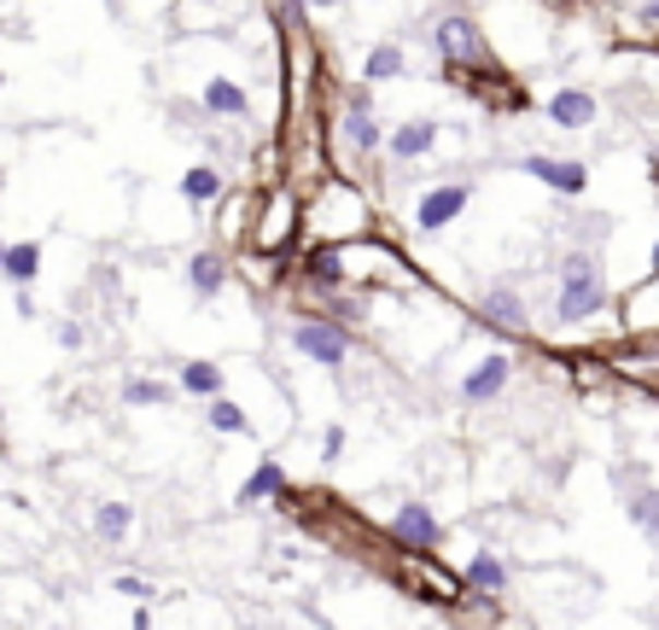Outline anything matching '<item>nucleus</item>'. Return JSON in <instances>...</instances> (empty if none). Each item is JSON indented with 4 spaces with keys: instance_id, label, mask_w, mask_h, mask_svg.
Masks as SVG:
<instances>
[{
    "instance_id": "20",
    "label": "nucleus",
    "mask_w": 659,
    "mask_h": 630,
    "mask_svg": "<svg viewBox=\"0 0 659 630\" xmlns=\"http://www.w3.org/2000/svg\"><path fill=\"white\" fill-rule=\"evenodd\" d=\"M176 385L188 391V397L211 403V397H223V391H228V368L216 362V356H188V362H176Z\"/></svg>"
},
{
    "instance_id": "37",
    "label": "nucleus",
    "mask_w": 659,
    "mask_h": 630,
    "mask_svg": "<svg viewBox=\"0 0 659 630\" xmlns=\"http://www.w3.org/2000/svg\"><path fill=\"white\" fill-rule=\"evenodd\" d=\"M642 24H659V0H642V12H636Z\"/></svg>"
},
{
    "instance_id": "3",
    "label": "nucleus",
    "mask_w": 659,
    "mask_h": 630,
    "mask_svg": "<svg viewBox=\"0 0 659 630\" xmlns=\"http://www.w3.org/2000/svg\"><path fill=\"white\" fill-rule=\"evenodd\" d=\"M257 258H280V263H298V251L310 246V216H303V193L292 181L268 187L257 199V223H251V240H245Z\"/></svg>"
},
{
    "instance_id": "22",
    "label": "nucleus",
    "mask_w": 659,
    "mask_h": 630,
    "mask_svg": "<svg viewBox=\"0 0 659 630\" xmlns=\"http://www.w3.org/2000/svg\"><path fill=\"white\" fill-rule=\"evenodd\" d=\"M280 497H292V479H286V467L275 462V455H263L257 467H251V479L240 485V508H257V502H280Z\"/></svg>"
},
{
    "instance_id": "23",
    "label": "nucleus",
    "mask_w": 659,
    "mask_h": 630,
    "mask_svg": "<svg viewBox=\"0 0 659 630\" xmlns=\"http://www.w3.org/2000/svg\"><path fill=\"white\" fill-rule=\"evenodd\" d=\"M176 193H181L188 211H205V204H216V199L228 193V176L216 164H188V176L176 181Z\"/></svg>"
},
{
    "instance_id": "31",
    "label": "nucleus",
    "mask_w": 659,
    "mask_h": 630,
    "mask_svg": "<svg viewBox=\"0 0 659 630\" xmlns=\"http://www.w3.org/2000/svg\"><path fill=\"white\" fill-rule=\"evenodd\" d=\"M345 438H350V432L339 427V420H327V432H321V462H327V467L345 462Z\"/></svg>"
},
{
    "instance_id": "36",
    "label": "nucleus",
    "mask_w": 659,
    "mask_h": 630,
    "mask_svg": "<svg viewBox=\"0 0 659 630\" xmlns=\"http://www.w3.org/2000/svg\"><path fill=\"white\" fill-rule=\"evenodd\" d=\"M298 7H303V12H339L345 0H298Z\"/></svg>"
},
{
    "instance_id": "38",
    "label": "nucleus",
    "mask_w": 659,
    "mask_h": 630,
    "mask_svg": "<svg viewBox=\"0 0 659 630\" xmlns=\"http://www.w3.org/2000/svg\"><path fill=\"white\" fill-rule=\"evenodd\" d=\"M648 275H659V234H654V251H648Z\"/></svg>"
},
{
    "instance_id": "14",
    "label": "nucleus",
    "mask_w": 659,
    "mask_h": 630,
    "mask_svg": "<svg viewBox=\"0 0 659 630\" xmlns=\"http://www.w3.org/2000/svg\"><path fill=\"white\" fill-rule=\"evenodd\" d=\"M479 316H484V328H496V333H508V338H531V304H526V293H519L514 281L484 286Z\"/></svg>"
},
{
    "instance_id": "17",
    "label": "nucleus",
    "mask_w": 659,
    "mask_h": 630,
    "mask_svg": "<svg viewBox=\"0 0 659 630\" xmlns=\"http://www.w3.org/2000/svg\"><path fill=\"white\" fill-rule=\"evenodd\" d=\"M543 111H549V123L554 129H566V134H584V129H596V117H601V99L589 94V88H554L543 99Z\"/></svg>"
},
{
    "instance_id": "32",
    "label": "nucleus",
    "mask_w": 659,
    "mask_h": 630,
    "mask_svg": "<svg viewBox=\"0 0 659 630\" xmlns=\"http://www.w3.org/2000/svg\"><path fill=\"white\" fill-rule=\"evenodd\" d=\"M117 595H129V602H134V607H141V602H152V595H158V590H152V578H134V572H117Z\"/></svg>"
},
{
    "instance_id": "6",
    "label": "nucleus",
    "mask_w": 659,
    "mask_h": 630,
    "mask_svg": "<svg viewBox=\"0 0 659 630\" xmlns=\"http://www.w3.org/2000/svg\"><path fill=\"white\" fill-rule=\"evenodd\" d=\"M385 134H392V129H380L374 94H368V88H350L345 94V111H339V146H345V158H350L345 176L362 181V169H374V158L385 152Z\"/></svg>"
},
{
    "instance_id": "25",
    "label": "nucleus",
    "mask_w": 659,
    "mask_h": 630,
    "mask_svg": "<svg viewBox=\"0 0 659 630\" xmlns=\"http://www.w3.org/2000/svg\"><path fill=\"white\" fill-rule=\"evenodd\" d=\"M607 368H613L619 380H631V385H642V391H654V397H659V345H648V350H619Z\"/></svg>"
},
{
    "instance_id": "7",
    "label": "nucleus",
    "mask_w": 659,
    "mask_h": 630,
    "mask_svg": "<svg viewBox=\"0 0 659 630\" xmlns=\"http://www.w3.org/2000/svg\"><path fill=\"white\" fill-rule=\"evenodd\" d=\"M472 193H479V181H472V176H450V181L427 187V193L415 199V211H409V228L420 234V240H432V234H444L450 223H462V216H467Z\"/></svg>"
},
{
    "instance_id": "9",
    "label": "nucleus",
    "mask_w": 659,
    "mask_h": 630,
    "mask_svg": "<svg viewBox=\"0 0 659 630\" xmlns=\"http://www.w3.org/2000/svg\"><path fill=\"white\" fill-rule=\"evenodd\" d=\"M292 275L303 286V298H327V293H350V286H357L345 246H327V240H310V246H303L298 263H292Z\"/></svg>"
},
{
    "instance_id": "35",
    "label": "nucleus",
    "mask_w": 659,
    "mask_h": 630,
    "mask_svg": "<svg viewBox=\"0 0 659 630\" xmlns=\"http://www.w3.org/2000/svg\"><path fill=\"white\" fill-rule=\"evenodd\" d=\"M129 630H152V602H141V607H134V619H129Z\"/></svg>"
},
{
    "instance_id": "1",
    "label": "nucleus",
    "mask_w": 659,
    "mask_h": 630,
    "mask_svg": "<svg viewBox=\"0 0 659 630\" xmlns=\"http://www.w3.org/2000/svg\"><path fill=\"white\" fill-rule=\"evenodd\" d=\"M607 304H619V298H613V286H607L601 251L596 246H566L561 263H554V304H549L554 328L561 333L584 328V321L607 316Z\"/></svg>"
},
{
    "instance_id": "12",
    "label": "nucleus",
    "mask_w": 659,
    "mask_h": 630,
    "mask_svg": "<svg viewBox=\"0 0 659 630\" xmlns=\"http://www.w3.org/2000/svg\"><path fill=\"white\" fill-rule=\"evenodd\" d=\"M613 310H619V328H624L631 345H659V275L636 281Z\"/></svg>"
},
{
    "instance_id": "30",
    "label": "nucleus",
    "mask_w": 659,
    "mask_h": 630,
    "mask_svg": "<svg viewBox=\"0 0 659 630\" xmlns=\"http://www.w3.org/2000/svg\"><path fill=\"white\" fill-rule=\"evenodd\" d=\"M205 427H211V432H223V438H251V415L223 391V397H211V403H205Z\"/></svg>"
},
{
    "instance_id": "27",
    "label": "nucleus",
    "mask_w": 659,
    "mask_h": 630,
    "mask_svg": "<svg viewBox=\"0 0 659 630\" xmlns=\"http://www.w3.org/2000/svg\"><path fill=\"white\" fill-rule=\"evenodd\" d=\"M403 76H409V54H403L397 41L368 47V59H362V82H403Z\"/></svg>"
},
{
    "instance_id": "21",
    "label": "nucleus",
    "mask_w": 659,
    "mask_h": 630,
    "mask_svg": "<svg viewBox=\"0 0 659 630\" xmlns=\"http://www.w3.org/2000/svg\"><path fill=\"white\" fill-rule=\"evenodd\" d=\"M257 199L263 193H223V199H216V240L245 246L251 240V223H257Z\"/></svg>"
},
{
    "instance_id": "11",
    "label": "nucleus",
    "mask_w": 659,
    "mask_h": 630,
    "mask_svg": "<svg viewBox=\"0 0 659 630\" xmlns=\"http://www.w3.org/2000/svg\"><path fill=\"white\" fill-rule=\"evenodd\" d=\"M519 176H531L537 187H549V193H561V199H584V193H589V164H584V158L526 152V158H519Z\"/></svg>"
},
{
    "instance_id": "4",
    "label": "nucleus",
    "mask_w": 659,
    "mask_h": 630,
    "mask_svg": "<svg viewBox=\"0 0 659 630\" xmlns=\"http://www.w3.org/2000/svg\"><path fill=\"white\" fill-rule=\"evenodd\" d=\"M432 54H438V64H444L450 76H490V82H502L496 59H490V47H484V29L472 24L467 12H444V19L432 24Z\"/></svg>"
},
{
    "instance_id": "33",
    "label": "nucleus",
    "mask_w": 659,
    "mask_h": 630,
    "mask_svg": "<svg viewBox=\"0 0 659 630\" xmlns=\"http://www.w3.org/2000/svg\"><path fill=\"white\" fill-rule=\"evenodd\" d=\"M53 338H59L64 350H82V345H88V328H82V321H59Z\"/></svg>"
},
{
    "instance_id": "24",
    "label": "nucleus",
    "mask_w": 659,
    "mask_h": 630,
    "mask_svg": "<svg viewBox=\"0 0 659 630\" xmlns=\"http://www.w3.org/2000/svg\"><path fill=\"white\" fill-rule=\"evenodd\" d=\"M462 584H467L472 595H508V567H502L496 549H479V555H467Z\"/></svg>"
},
{
    "instance_id": "18",
    "label": "nucleus",
    "mask_w": 659,
    "mask_h": 630,
    "mask_svg": "<svg viewBox=\"0 0 659 630\" xmlns=\"http://www.w3.org/2000/svg\"><path fill=\"white\" fill-rule=\"evenodd\" d=\"M199 111H205L211 123H240V117L251 111L245 82H233V76H205V88H199Z\"/></svg>"
},
{
    "instance_id": "29",
    "label": "nucleus",
    "mask_w": 659,
    "mask_h": 630,
    "mask_svg": "<svg viewBox=\"0 0 659 630\" xmlns=\"http://www.w3.org/2000/svg\"><path fill=\"white\" fill-rule=\"evenodd\" d=\"M134 532V502H94V537L99 543H123Z\"/></svg>"
},
{
    "instance_id": "16",
    "label": "nucleus",
    "mask_w": 659,
    "mask_h": 630,
    "mask_svg": "<svg viewBox=\"0 0 659 630\" xmlns=\"http://www.w3.org/2000/svg\"><path fill=\"white\" fill-rule=\"evenodd\" d=\"M619 485H624V514H631V525L659 549V485L642 479V467H624Z\"/></svg>"
},
{
    "instance_id": "19",
    "label": "nucleus",
    "mask_w": 659,
    "mask_h": 630,
    "mask_svg": "<svg viewBox=\"0 0 659 630\" xmlns=\"http://www.w3.org/2000/svg\"><path fill=\"white\" fill-rule=\"evenodd\" d=\"M228 281H233V269H228V258L216 246H205V251H193V258H188V293L199 304H216L228 293Z\"/></svg>"
},
{
    "instance_id": "2",
    "label": "nucleus",
    "mask_w": 659,
    "mask_h": 630,
    "mask_svg": "<svg viewBox=\"0 0 659 630\" xmlns=\"http://www.w3.org/2000/svg\"><path fill=\"white\" fill-rule=\"evenodd\" d=\"M303 216H310V240H327V246L368 240V234H374V199H368V181L327 176L315 193H303Z\"/></svg>"
},
{
    "instance_id": "8",
    "label": "nucleus",
    "mask_w": 659,
    "mask_h": 630,
    "mask_svg": "<svg viewBox=\"0 0 659 630\" xmlns=\"http://www.w3.org/2000/svg\"><path fill=\"white\" fill-rule=\"evenodd\" d=\"M403 560H397V584L409 590V595H420V602H438V607H455L467 595V584H462V572H450L438 555H420V549H397Z\"/></svg>"
},
{
    "instance_id": "10",
    "label": "nucleus",
    "mask_w": 659,
    "mask_h": 630,
    "mask_svg": "<svg viewBox=\"0 0 659 630\" xmlns=\"http://www.w3.org/2000/svg\"><path fill=\"white\" fill-rule=\"evenodd\" d=\"M385 537H392L397 549L438 555V549H444V520H438L420 497H409V502H397V514H392V520H385Z\"/></svg>"
},
{
    "instance_id": "34",
    "label": "nucleus",
    "mask_w": 659,
    "mask_h": 630,
    "mask_svg": "<svg viewBox=\"0 0 659 630\" xmlns=\"http://www.w3.org/2000/svg\"><path fill=\"white\" fill-rule=\"evenodd\" d=\"M19 316L36 321V293H29V286H19Z\"/></svg>"
},
{
    "instance_id": "5",
    "label": "nucleus",
    "mask_w": 659,
    "mask_h": 630,
    "mask_svg": "<svg viewBox=\"0 0 659 630\" xmlns=\"http://www.w3.org/2000/svg\"><path fill=\"white\" fill-rule=\"evenodd\" d=\"M286 338H292V350L303 356L310 368H327V373H345L350 356H357V328H345V321H327L315 310H298V321L286 328Z\"/></svg>"
},
{
    "instance_id": "39",
    "label": "nucleus",
    "mask_w": 659,
    "mask_h": 630,
    "mask_svg": "<svg viewBox=\"0 0 659 630\" xmlns=\"http://www.w3.org/2000/svg\"><path fill=\"white\" fill-rule=\"evenodd\" d=\"M0 269H7V240H0Z\"/></svg>"
},
{
    "instance_id": "26",
    "label": "nucleus",
    "mask_w": 659,
    "mask_h": 630,
    "mask_svg": "<svg viewBox=\"0 0 659 630\" xmlns=\"http://www.w3.org/2000/svg\"><path fill=\"white\" fill-rule=\"evenodd\" d=\"M181 397V385L152 380V373H129L123 380V408H170Z\"/></svg>"
},
{
    "instance_id": "15",
    "label": "nucleus",
    "mask_w": 659,
    "mask_h": 630,
    "mask_svg": "<svg viewBox=\"0 0 659 630\" xmlns=\"http://www.w3.org/2000/svg\"><path fill=\"white\" fill-rule=\"evenodd\" d=\"M438 134H444L438 117H403V123L385 134V158H392V169H409V164L438 152Z\"/></svg>"
},
{
    "instance_id": "28",
    "label": "nucleus",
    "mask_w": 659,
    "mask_h": 630,
    "mask_svg": "<svg viewBox=\"0 0 659 630\" xmlns=\"http://www.w3.org/2000/svg\"><path fill=\"white\" fill-rule=\"evenodd\" d=\"M41 240H12L7 246V269H0V275H7L12 286H36L41 281Z\"/></svg>"
},
{
    "instance_id": "40",
    "label": "nucleus",
    "mask_w": 659,
    "mask_h": 630,
    "mask_svg": "<svg viewBox=\"0 0 659 630\" xmlns=\"http://www.w3.org/2000/svg\"><path fill=\"white\" fill-rule=\"evenodd\" d=\"M0 88H7V76H0Z\"/></svg>"
},
{
    "instance_id": "13",
    "label": "nucleus",
    "mask_w": 659,
    "mask_h": 630,
    "mask_svg": "<svg viewBox=\"0 0 659 630\" xmlns=\"http://www.w3.org/2000/svg\"><path fill=\"white\" fill-rule=\"evenodd\" d=\"M508 385H514V356L508 350H490V356H479V362L462 373V380H455V397L472 403V408H484V403H496Z\"/></svg>"
}]
</instances>
